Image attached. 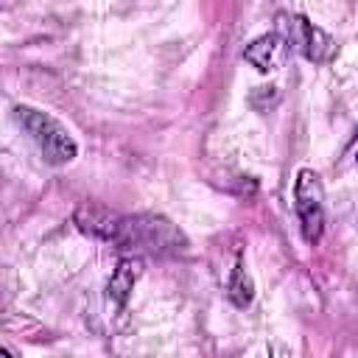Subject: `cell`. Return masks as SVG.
Masks as SVG:
<instances>
[{
	"instance_id": "1",
	"label": "cell",
	"mask_w": 358,
	"mask_h": 358,
	"mask_svg": "<svg viewBox=\"0 0 358 358\" xmlns=\"http://www.w3.org/2000/svg\"><path fill=\"white\" fill-rule=\"evenodd\" d=\"M112 243L120 249H143L151 255H179L187 249V238L182 235V229H176L173 221L157 213L120 215Z\"/></svg>"
},
{
	"instance_id": "2",
	"label": "cell",
	"mask_w": 358,
	"mask_h": 358,
	"mask_svg": "<svg viewBox=\"0 0 358 358\" xmlns=\"http://www.w3.org/2000/svg\"><path fill=\"white\" fill-rule=\"evenodd\" d=\"M14 115L20 120V126L31 134V140L36 143L42 159L53 168H62L67 162L76 159L78 154V143L73 140V134L67 131L64 123H59L53 115L42 112V109H34V106H14Z\"/></svg>"
},
{
	"instance_id": "3",
	"label": "cell",
	"mask_w": 358,
	"mask_h": 358,
	"mask_svg": "<svg viewBox=\"0 0 358 358\" xmlns=\"http://www.w3.org/2000/svg\"><path fill=\"white\" fill-rule=\"evenodd\" d=\"M294 210L299 218L302 238L319 243L324 235V187L313 168H299L294 179Z\"/></svg>"
},
{
	"instance_id": "4",
	"label": "cell",
	"mask_w": 358,
	"mask_h": 358,
	"mask_svg": "<svg viewBox=\"0 0 358 358\" xmlns=\"http://www.w3.org/2000/svg\"><path fill=\"white\" fill-rule=\"evenodd\" d=\"M277 22H280L277 34L288 45H294L308 62H327V59H333L336 39L327 31H322L319 25H313L305 14H280Z\"/></svg>"
},
{
	"instance_id": "5",
	"label": "cell",
	"mask_w": 358,
	"mask_h": 358,
	"mask_svg": "<svg viewBox=\"0 0 358 358\" xmlns=\"http://www.w3.org/2000/svg\"><path fill=\"white\" fill-rule=\"evenodd\" d=\"M288 48H291V45H288L277 31H271V34H263V36L252 39V42L243 48V59H246L255 70L271 73V70H277V67L285 62Z\"/></svg>"
},
{
	"instance_id": "6",
	"label": "cell",
	"mask_w": 358,
	"mask_h": 358,
	"mask_svg": "<svg viewBox=\"0 0 358 358\" xmlns=\"http://www.w3.org/2000/svg\"><path fill=\"white\" fill-rule=\"evenodd\" d=\"M143 277V260L140 257H123L117 260L109 282H106V294L115 305H126L131 291H134V282Z\"/></svg>"
},
{
	"instance_id": "7",
	"label": "cell",
	"mask_w": 358,
	"mask_h": 358,
	"mask_svg": "<svg viewBox=\"0 0 358 358\" xmlns=\"http://www.w3.org/2000/svg\"><path fill=\"white\" fill-rule=\"evenodd\" d=\"M227 296H229V302H232L235 308H246V305H252V299H255V282H252V277L246 274V268H243L241 260L235 263V268H232V274H229Z\"/></svg>"
},
{
	"instance_id": "8",
	"label": "cell",
	"mask_w": 358,
	"mask_h": 358,
	"mask_svg": "<svg viewBox=\"0 0 358 358\" xmlns=\"http://www.w3.org/2000/svg\"><path fill=\"white\" fill-rule=\"evenodd\" d=\"M277 101H280V90H277L274 84H268V87H255L252 95H249V103H252L257 112H268L271 106H277Z\"/></svg>"
},
{
	"instance_id": "9",
	"label": "cell",
	"mask_w": 358,
	"mask_h": 358,
	"mask_svg": "<svg viewBox=\"0 0 358 358\" xmlns=\"http://www.w3.org/2000/svg\"><path fill=\"white\" fill-rule=\"evenodd\" d=\"M0 358H11V352H8V350H3V352H0Z\"/></svg>"
},
{
	"instance_id": "10",
	"label": "cell",
	"mask_w": 358,
	"mask_h": 358,
	"mask_svg": "<svg viewBox=\"0 0 358 358\" xmlns=\"http://www.w3.org/2000/svg\"><path fill=\"white\" fill-rule=\"evenodd\" d=\"M355 162H358V151H355Z\"/></svg>"
}]
</instances>
